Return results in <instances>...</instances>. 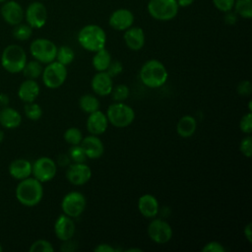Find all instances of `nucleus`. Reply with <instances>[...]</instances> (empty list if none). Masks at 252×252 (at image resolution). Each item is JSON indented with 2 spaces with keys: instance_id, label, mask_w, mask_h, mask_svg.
<instances>
[{
  "instance_id": "603ef678",
  "label": "nucleus",
  "mask_w": 252,
  "mask_h": 252,
  "mask_svg": "<svg viewBox=\"0 0 252 252\" xmlns=\"http://www.w3.org/2000/svg\"><path fill=\"white\" fill-rule=\"evenodd\" d=\"M7 0H0V4H2V3H4V2H6Z\"/></svg>"
},
{
  "instance_id": "f03ea898",
  "label": "nucleus",
  "mask_w": 252,
  "mask_h": 252,
  "mask_svg": "<svg viewBox=\"0 0 252 252\" xmlns=\"http://www.w3.org/2000/svg\"><path fill=\"white\" fill-rule=\"evenodd\" d=\"M141 82L151 88L157 89L163 86L168 78V72L163 63L157 59H150L146 61L140 69Z\"/></svg>"
},
{
  "instance_id": "e433bc0d",
  "label": "nucleus",
  "mask_w": 252,
  "mask_h": 252,
  "mask_svg": "<svg viewBox=\"0 0 252 252\" xmlns=\"http://www.w3.org/2000/svg\"><path fill=\"white\" fill-rule=\"evenodd\" d=\"M239 128L241 132L244 134H251L252 132V113L251 111H248L246 114H244L239 122Z\"/></svg>"
},
{
  "instance_id": "ddd939ff",
  "label": "nucleus",
  "mask_w": 252,
  "mask_h": 252,
  "mask_svg": "<svg viewBox=\"0 0 252 252\" xmlns=\"http://www.w3.org/2000/svg\"><path fill=\"white\" fill-rule=\"evenodd\" d=\"M92 178V169L85 162H73L66 170V179L75 186H82Z\"/></svg>"
},
{
  "instance_id": "7c9ffc66",
  "label": "nucleus",
  "mask_w": 252,
  "mask_h": 252,
  "mask_svg": "<svg viewBox=\"0 0 252 252\" xmlns=\"http://www.w3.org/2000/svg\"><path fill=\"white\" fill-rule=\"evenodd\" d=\"M74 58H75V52L71 47L67 45H62L60 47H57L55 60L58 61L59 63L67 66L73 62Z\"/></svg>"
},
{
  "instance_id": "49530a36",
  "label": "nucleus",
  "mask_w": 252,
  "mask_h": 252,
  "mask_svg": "<svg viewBox=\"0 0 252 252\" xmlns=\"http://www.w3.org/2000/svg\"><path fill=\"white\" fill-rule=\"evenodd\" d=\"M9 102H10L9 95H8L7 94H3V93H1V94H0V106H1V107L8 106Z\"/></svg>"
},
{
  "instance_id": "b1692460",
  "label": "nucleus",
  "mask_w": 252,
  "mask_h": 252,
  "mask_svg": "<svg viewBox=\"0 0 252 252\" xmlns=\"http://www.w3.org/2000/svg\"><path fill=\"white\" fill-rule=\"evenodd\" d=\"M22 123V115L20 112L10 106L0 109V125L6 129L18 128Z\"/></svg>"
},
{
  "instance_id": "4c0bfd02",
  "label": "nucleus",
  "mask_w": 252,
  "mask_h": 252,
  "mask_svg": "<svg viewBox=\"0 0 252 252\" xmlns=\"http://www.w3.org/2000/svg\"><path fill=\"white\" fill-rule=\"evenodd\" d=\"M239 151L244 157H246V158L251 157V155H252V138H251L250 134L241 140V142L239 144Z\"/></svg>"
},
{
  "instance_id": "6e6552de",
  "label": "nucleus",
  "mask_w": 252,
  "mask_h": 252,
  "mask_svg": "<svg viewBox=\"0 0 252 252\" xmlns=\"http://www.w3.org/2000/svg\"><path fill=\"white\" fill-rule=\"evenodd\" d=\"M30 52L33 59L37 60L41 64H48L55 60L57 46L52 40L39 37L32 41L30 45Z\"/></svg>"
},
{
  "instance_id": "2f4dec72",
  "label": "nucleus",
  "mask_w": 252,
  "mask_h": 252,
  "mask_svg": "<svg viewBox=\"0 0 252 252\" xmlns=\"http://www.w3.org/2000/svg\"><path fill=\"white\" fill-rule=\"evenodd\" d=\"M63 138L67 144L71 146H76L81 144L84 137H83L82 131L79 128L70 127L64 132Z\"/></svg>"
},
{
  "instance_id": "4468645a",
  "label": "nucleus",
  "mask_w": 252,
  "mask_h": 252,
  "mask_svg": "<svg viewBox=\"0 0 252 252\" xmlns=\"http://www.w3.org/2000/svg\"><path fill=\"white\" fill-rule=\"evenodd\" d=\"M0 15L5 23L14 27L23 22L25 10L19 2L15 0H7L1 5Z\"/></svg>"
},
{
  "instance_id": "39448f33",
  "label": "nucleus",
  "mask_w": 252,
  "mask_h": 252,
  "mask_svg": "<svg viewBox=\"0 0 252 252\" xmlns=\"http://www.w3.org/2000/svg\"><path fill=\"white\" fill-rule=\"evenodd\" d=\"M108 123L116 128H125L132 124L135 119L134 109L122 101L111 103L106 110Z\"/></svg>"
},
{
  "instance_id": "423d86ee",
  "label": "nucleus",
  "mask_w": 252,
  "mask_h": 252,
  "mask_svg": "<svg viewBox=\"0 0 252 252\" xmlns=\"http://www.w3.org/2000/svg\"><path fill=\"white\" fill-rule=\"evenodd\" d=\"M147 10L153 19L167 22L176 17L179 6L176 0H150Z\"/></svg>"
},
{
  "instance_id": "37998d69",
  "label": "nucleus",
  "mask_w": 252,
  "mask_h": 252,
  "mask_svg": "<svg viewBox=\"0 0 252 252\" xmlns=\"http://www.w3.org/2000/svg\"><path fill=\"white\" fill-rule=\"evenodd\" d=\"M95 252H115L116 249L107 243H100L94 248Z\"/></svg>"
},
{
  "instance_id": "c9c22d12",
  "label": "nucleus",
  "mask_w": 252,
  "mask_h": 252,
  "mask_svg": "<svg viewBox=\"0 0 252 252\" xmlns=\"http://www.w3.org/2000/svg\"><path fill=\"white\" fill-rule=\"evenodd\" d=\"M68 157L70 159L73 160V162H85L87 157L85 155V152L81 145H76V146H71L69 149Z\"/></svg>"
},
{
  "instance_id": "4be33fe9",
  "label": "nucleus",
  "mask_w": 252,
  "mask_h": 252,
  "mask_svg": "<svg viewBox=\"0 0 252 252\" xmlns=\"http://www.w3.org/2000/svg\"><path fill=\"white\" fill-rule=\"evenodd\" d=\"M40 88L35 80L26 79L21 83L18 89V96L24 102H32L35 101L39 95Z\"/></svg>"
},
{
  "instance_id": "58836bf2",
  "label": "nucleus",
  "mask_w": 252,
  "mask_h": 252,
  "mask_svg": "<svg viewBox=\"0 0 252 252\" xmlns=\"http://www.w3.org/2000/svg\"><path fill=\"white\" fill-rule=\"evenodd\" d=\"M214 6L220 12L226 13L233 9L235 0H212Z\"/></svg>"
},
{
  "instance_id": "ea45409f",
  "label": "nucleus",
  "mask_w": 252,
  "mask_h": 252,
  "mask_svg": "<svg viewBox=\"0 0 252 252\" xmlns=\"http://www.w3.org/2000/svg\"><path fill=\"white\" fill-rule=\"evenodd\" d=\"M123 71V65L120 61H117V60H114V61H111L108 68L106 69V73L111 77H116L118 76L119 74H121Z\"/></svg>"
},
{
  "instance_id": "9b49d317",
  "label": "nucleus",
  "mask_w": 252,
  "mask_h": 252,
  "mask_svg": "<svg viewBox=\"0 0 252 252\" xmlns=\"http://www.w3.org/2000/svg\"><path fill=\"white\" fill-rule=\"evenodd\" d=\"M27 24L32 29H41L47 22V9L42 2H31L25 10Z\"/></svg>"
},
{
  "instance_id": "20e7f679",
  "label": "nucleus",
  "mask_w": 252,
  "mask_h": 252,
  "mask_svg": "<svg viewBox=\"0 0 252 252\" xmlns=\"http://www.w3.org/2000/svg\"><path fill=\"white\" fill-rule=\"evenodd\" d=\"M1 66L8 73L18 74L22 72L28 58L25 49L19 44L7 45L1 54Z\"/></svg>"
},
{
  "instance_id": "79ce46f5",
  "label": "nucleus",
  "mask_w": 252,
  "mask_h": 252,
  "mask_svg": "<svg viewBox=\"0 0 252 252\" xmlns=\"http://www.w3.org/2000/svg\"><path fill=\"white\" fill-rule=\"evenodd\" d=\"M237 93L240 95H250L251 94V91H252V87H251V83L247 80L245 81H241L238 85H237Z\"/></svg>"
},
{
  "instance_id": "09e8293b",
  "label": "nucleus",
  "mask_w": 252,
  "mask_h": 252,
  "mask_svg": "<svg viewBox=\"0 0 252 252\" xmlns=\"http://www.w3.org/2000/svg\"><path fill=\"white\" fill-rule=\"evenodd\" d=\"M4 137H5V135H4V131L0 129V143H2V141L4 140Z\"/></svg>"
},
{
  "instance_id": "c85d7f7f",
  "label": "nucleus",
  "mask_w": 252,
  "mask_h": 252,
  "mask_svg": "<svg viewBox=\"0 0 252 252\" xmlns=\"http://www.w3.org/2000/svg\"><path fill=\"white\" fill-rule=\"evenodd\" d=\"M233 9L234 13L241 18H252V0H235Z\"/></svg>"
},
{
  "instance_id": "c03bdc74",
  "label": "nucleus",
  "mask_w": 252,
  "mask_h": 252,
  "mask_svg": "<svg viewBox=\"0 0 252 252\" xmlns=\"http://www.w3.org/2000/svg\"><path fill=\"white\" fill-rule=\"evenodd\" d=\"M236 21H237V17H236V14H235V13H232L231 11L225 13L224 22H225L227 25H233V24H235Z\"/></svg>"
},
{
  "instance_id": "a18cd8bd",
  "label": "nucleus",
  "mask_w": 252,
  "mask_h": 252,
  "mask_svg": "<svg viewBox=\"0 0 252 252\" xmlns=\"http://www.w3.org/2000/svg\"><path fill=\"white\" fill-rule=\"evenodd\" d=\"M243 233H244V236L245 238L247 239L248 242H252V224L249 222L247 223L245 226H244V229H243Z\"/></svg>"
},
{
  "instance_id": "dca6fc26",
  "label": "nucleus",
  "mask_w": 252,
  "mask_h": 252,
  "mask_svg": "<svg viewBox=\"0 0 252 252\" xmlns=\"http://www.w3.org/2000/svg\"><path fill=\"white\" fill-rule=\"evenodd\" d=\"M76 231V225L72 218L65 214L60 215L54 222V233L61 241L72 239Z\"/></svg>"
},
{
  "instance_id": "412c9836",
  "label": "nucleus",
  "mask_w": 252,
  "mask_h": 252,
  "mask_svg": "<svg viewBox=\"0 0 252 252\" xmlns=\"http://www.w3.org/2000/svg\"><path fill=\"white\" fill-rule=\"evenodd\" d=\"M138 210L142 216L148 219L157 217L159 205L158 199L152 194H144L138 199Z\"/></svg>"
},
{
  "instance_id": "473e14b6",
  "label": "nucleus",
  "mask_w": 252,
  "mask_h": 252,
  "mask_svg": "<svg viewBox=\"0 0 252 252\" xmlns=\"http://www.w3.org/2000/svg\"><path fill=\"white\" fill-rule=\"evenodd\" d=\"M24 112L27 118L32 121H36L42 116V108L39 104L32 102H27L24 106Z\"/></svg>"
},
{
  "instance_id": "a211bd4d",
  "label": "nucleus",
  "mask_w": 252,
  "mask_h": 252,
  "mask_svg": "<svg viewBox=\"0 0 252 252\" xmlns=\"http://www.w3.org/2000/svg\"><path fill=\"white\" fill-rule=\"evenodd\" d=\"M87 130L90 134L99 136L103 134L108 127V120L106 114L99 109L89 114L86 122Z\"/></svg>"
},
{
  "instance_id": "c756f323",
  "label": "nucleus",
  "mask_w": 252,
  "mask_h": 252,
  "mask_svg": "<svg viewBox=\"0 0 252 252\" xmlns=\"http://www.w3.org/2000/svg\"><path fill=\"white\" fill-rule=\"evenodd\" d=\"M12 35L15 39L19 41H25L31 38L32 35V28L30 27L27 23L23 24L20 23L16 26H14L12 31Z\"/></svg>"
},
{
  "instance_id": "393cba45",
  "label": "nucleus",
  "mask_w": 252,
  "mask_h": 252,
  "mask_svg": "<svg viewBox=\"0 0 252 252\" xmlns=\"http://www.w3.org/2000/svg\"><path fill=\"white\" fill-rule=\"evenodd\" d=\"M197 129V120L192 115H184L179 118L176 124V132L182 138H189L194 135Z\"/></svg>"
},
{
  "instance_id": "7ed1b4c3",
  "label": "nucleus",
  "mask_w": 252,
  "mask_h": 252,
  "mask_svg": "<svg viewBox=\"0 0 252 252\" xmlns=\"http://www.w3.org/2000/svg\"><path fill=\"white\" fill-rule=\"evenodd\" d=\"M79 44L90 52H95L105 47L106 33L98 25L90 24L84 26L78 32Z\"/></svg>"
},
{
  "instance_id": "bb28decb",
  "label": "nucleus",
  "mask_w": 252,
  "mask_h": 252,
  "mask_svg": "<svg viewBox=\"0 0 252 252\" xmlns=\"http://www.w3.org/2000/svg\"><path fill=\"white\" fill-rule=\"evenodd\" d=\"M79 106L85 113H92L99 109V101L96 96L91 94H85L79 98Z\"/></svg>"
},
{
  "instance_id": "8fccbe9b",
  "label": "nucleus",
  "mask_w": 252,
  "mask_h": 252,
  "mask_svg": "<svg viewBox=\"0 0 252 252\" xmlns=\"http://www.w3.org/2000/svg\"><path fill=\"white\" fill-rule=\"evenodd\" d=\"M126 251H138V252H141L142 249H138V248H130V249H127Z\"/></svg>"
},
{
  "instance_id": "de8ad7c7",
  "label": "nucleus",
  "mask_w": 252,
  "mask_h": 252,
  "mask_svg": "<svg viewBox=\"0 0 252 252\" xmlns=\"http://www.w3.org/2000/svg\"><path fill=\"white\" fill-rule=\"evenodd\" d=\"M195 0H176L177 4L179 7H182V8H186V7H189L190 5H192L194 3Z\"/></svg>"
},
{
  "instance_id": "a878e982",
  "label": "nucleus",
  "mask_w": 252,
  "mask_h": 252,
  "mask_svg": "<svg viewBox=\"0 0 252 252\" xmlns=\"http://www.w3.org/2000/svg\"><path fill=\"white\" fill-rule=\"evenodd\" d=\"M111 61V55L109 51L104 47L94 52V55L92 59V65L97 72H102L106 71Z\"/></svg>"
},
{
  "instance_id": "5701e85b",
  "label": "nucleus",
  "mask_w": 252,
  "mask_h": 252,
  "mask_svg": "<svg viewBox=\"0 0 252 252\" xmlns=\"http://www.w3.org/2000/svg\"><path fill=\"white\" fill-rule=\"evenodd\" d=\"M8 171L13 178L23 180L32 175V162L26 158H16L9 164Z\"/></svg>"
},
{
  "instance_id": "f704fd0d",
  "label": "nucleus",
  "mask_w": 252,
  "mask_h": 252,
  "mask_svg": "<svg viewBox=\"0 0 252 252\" xmlns=\"http://www.w3.org/2000/svg\"><path fill=\"white\" fill-rule=\"evenodd\" d=\"M30 252H53L54 248L52 244L45 239H37L32 243Z\"/></svg>"
},
{
  "instance_id": "f257e3e1",
  "label": "nucleus",
  "mask_w": 252,
  "mask_h": 252,
  "mask_svg": "<svg viewBox=\"0 0 252 252\" xmlns=\"http://www.w3.org/2000/svg\"><path fill=\"white\" fill-rule=\"evenodd\" d=\"M16 199L25 207H34L43 198V186L34 177H28L20 180L15 190Z\"/></svg>"
},
{
  "instance_id": "cd10ccee",
  "label": "nucleus",
  "mask_w": 252,
  "mask_h": 252,
  "mask_svg": "<svg viewBox=\"0 0 252 252\" xmlns=\"http://www.w3.org/2000/svg\"><path fill=\"white\" fill-rule=\"evenodd\" d=\"M42 70H43L42 64L34 59V60L29 61V62L27 61L25 67L22 70V73L27 79L36 80L37 78H39L41 76Z\"/></svg>"
},
{
  "instance_id": "3c124183",
  "label": "nucleus",
  "mask_w": 252,
  "mask_h": 252,
  "mask_svg": "<svg viewBox=\"0 0 252 252\" xmlns=\"http://www.w3.org/2000/svg\"><path fill=\"white\" fill-rule=\"evenodd\" d=\"M3 251V246H2V244L0 243V252H2Z\"/></svg>"
},
{
  "instance_id": "72a5a7b5",
  "label": "nucleus",
  "mask_w": 252,
  "mask_h": 252,
  "mask_svg": "<svg viewBox=\"0 0 252 252\" xmlns=\"http://www.w3.org/2000/svg\"><path fill=\"white\" fill-rule=\"evenodd\" d=\"M110 94L112 95L113 100L123 101V100L128 98V96L130 94V91H129V88L126 85L119 84V85L113 87Z\"/></svg>"
},
{
  "instance_id": "9d476101",
  "label": "nucleus",
  "mask_w": 252,
  "mask_h": 252,
  "mask_svg": "<svg viewBox=\"0 0 252 252\" xmlns=\"http://www.w3.org/2000/svg\"><path fill=\"white\" fill-rule=\"evenodd\" d=\"M56 172L57 164L51 158L40 157L32 163V174L41 183L52 180Z\"/></svg>"
},
{
  "instance_id": "1a4fd4ad",
  "label": "nucleus",
  "mask_w": 252,
  "mask_h": 252,
  "mask_svg": "<svg viewBox=\"0 0 252 252\" xmlns=\"http://www.w3.org/2000/svg\"><path fill=\"white\" fill-rule=\"evenodd\" d=\"M87 207V200L84 194L78 191H71L67 193L61 202V209L63 214L74 219L80 217Z\"/></svg>"
},
{
  "instance_id": "aec40b11",
  "label": "nucleus",
  "mask_w": 252,
  "mask_h": 252,
  "mask_svg": "<svg viewBox=\"0 0 252 252\" xmlns=\"http://www.w3.org/2000/svg\"><path fill=\"white\" fill-rule=\"evenodd\" d=\"M123 39L129 49L133 51H138L144 47L146 36L142 28L132 26L124 31Z\"/></svg>"
},
{
  "instance_id": "f8f14e48",
  "label": "nucleus",
  "mask_w": 252,
  "mask_h": 252,
  "mask_svg": "<svg viewBox=\"0 0 252 252\" xmlns=\"http://www.w3.org/2000/svg\"><path fill=\"white\" fill-rule=\"evenodd\" d=\"M147 231L150 239L158 244L167 243L173 234L170 224L161 219L153 220L149 223Z\"/></svg>"
},
{
  "instance_id": "a19ab883",
  "label": "nucleus",
  "mask_w": 252,
  "mask_h": 252,
  "mask_svg": "<svg viewBox=\"0 0 252 252\" xmlns=\"http://www.w3.org/2000/svg\"><path fill=\"white\" fill-rule=\"evenodd\" d=\"M225 250L224 246L219 241H210L202 248L203 252H225Z\"/></svg>"
},
{
  "instance_id": "2eb2a0df",
  "label": "nucleus",
  "mask_w": 252,
  "mask_h": 252,
  "mask_svg": "<svg viewBox=\"0 0 252 252\" xmlns=\"http://www.w3.org/2000/svg\"><path fill=\"white\" fill-rule=\"evenodd\" d=\"M108 24L113 30L124 32L133 26L134 15L129 9H126V8L116 9L109 16Z\"/></svg>"
},
{
  "instance_id": "0eeeda50",
  "label": "nucleus",
  "mask_w": 252,
  "mask_h": 252,
  "mask_svg": "<svg viewBox=\"0 0 252 252\" xmlns=\"http://www.w3.org/2000/svg\"><path fill=\"white\" fill-rule=\"evenodd\" d=\"M67 75V66L54 60L43 68L41 74L42 83L48 89H58L65 83Z\"/></svg>"
},
{
  "instance_id": "6ab92c4d",
  "label": "nucleus",
  "mask_w": 252,
  "mask_h": 252,
  "mask_svg": "<svg viewBox=\"0 0 252 252\" xmlns=\"http://www.w3.org/2000/svg\"><path fill=\"white\" fill-rule=\"evenodd\" d=\"M91 87L94 94L100 96L109 95L113 89L112 78L105 72H97L91 81Z\"/></svg>"
},
{
  "instance_id": "f3484780",
  "label": "nucleus",
  "mask_w": 252,
  "mask_h": 252,
  "mask_svg": "<svg viewBox=\"0 0 252 252\" xmlns=\"http://www.w3.org/2000/svg\"><path fill=\"white\" fill-rule=\"evenodd\" d=\"M80 145L83 148L86 157L91 159H97L101 158L104 153V145L95 135L91 134L84 137Z\"/></svg>"
}]
</instances>
